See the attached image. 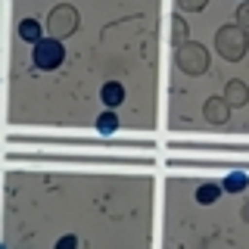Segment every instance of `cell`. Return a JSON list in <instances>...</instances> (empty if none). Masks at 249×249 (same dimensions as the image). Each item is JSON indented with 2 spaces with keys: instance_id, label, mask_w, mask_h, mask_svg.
Returning <instances> with one entry per match:
<instances>
[{
  "instance_id": "6da1fadb",
  "label": "cell",
  "mask_w": 249,
  "mask_h": 249,
  "mask_svg": "<svg viewBox=\"0 0 249 249\" xmlns=\"http://www.w3.org/2000/svg\"><path fill=\"white\" fill-rule=\"evenodd\" d=\"M62 56H66V50H62V44L59 41H53V37H44V41H37L35 44V66L37 69H56Z\"/></svg>"
},
{
  "instance_id": "7a4b0ae2",
  "label": "cell",
  "mask_w": 249,
  "mask_h": 249,
  "mask_svg": "<svg viewBox=\"0 0 249 249\" xmlns=\"http://www.w3.org/2000/svg\"><path fill=\"white\" fill-rule=\"evenodd\" d=\"M218 50L228 59L243 56V28H224L221 35H218Z\"/></svg>"
},
{
  "instance_id": "3957f363",
  "label": "cell",
  "mask_w": 249,
  "mask_h": 249,
  "mask_svg": "<svg viewBox=\"0 0 249 249\" xmlns=\"http://www.w3.org/2000/svg\"><path fill=\"white\" fill-rule=\"evenodd\" d=\"M181 66L187 72H202V69H206V50H202V47H184Z\"/></svg>"
},
{
  "instance_id": "277c9868",
  "label": "cell",
  "mask_w": 249,
  "mask_h": 249,
  "mask_svg": "<svg viewBox=\"0 0 249 249\" xmlns=\"http://www.w3.org/2000/svg\"><path fill=\"white\" fill-rule=\"evenodd\" d=\"M75 22H78V16L69 10V6H59L56 13H53V19H50V25L53 31H59V35H66V31H72L75 28Z\"/></svg>"
},
{
  "instance_id": "5b68a950",
  "label": "cell",
  "mask_w": 249,
  "mask_h": 249,
  "mask_svg": "<svg viewBox=\"0 0 249 249\" xmlns=\"http://www.w3.org/2000/svg\"><path fill=\"white\" fill-rule=\"evenodd\" d=\"M124 100V88L119 81H109V84H103V103L106 106H119Z\"/></svg>"
},
{
  "instance_id": "8992f818",
  "label": "cell",
  "mask_w": 249,
  "mask_h": 249,
  "mask_svg": "<svg viewBox=\"0 0 249 249\" xmlns=\"http://www.w3.org/2000/svg\"><path fill=\"white\" fill-rule=\"evenodd\" d=\"M246 184H249V175H243V171H233V175L224 178V193H240V190H246Z\"/></svg>"
},
{
  "instance_id": "52a82bcc",
  "label": "cell",
  "mask_w": 249,
  "mask_h": 249,
  "mask_svg": "<svg viewBox=\"0 0 249 249\" xmlns=\"http://www.w3.org/2000/svg\"><path fill=\"white\" fill-rule=\"evenodd\" d=\"M19 35L25 37V41H31V44L44 41V37H41V25H37L35 19H25V22H22V25H19Z\"/></svg>"
},
{
  "instance_id": "ba28073f",
  "label": "cell",
  "mask_w": 249,
  "mask_h": 249,
  "mask_svg": "<svg viewBox=\"0 0 249 249\" xmlns=\"http://www.w3.org/2000/svg\"><path fill=\"white\" fill-rule=\"evenodd\" d=\"M218 193H221V187H218V184H202L199 190H196V199L202 202V206H209V202L218 199Z\"/></svg>"
},
{
  "instance_id": "9c48e42d",
  "label": "cell",
  "mask_w": 249,
  "mask_h": 249,
  "mask_svg": "<svg viewBox=\"0 0 249 249\" xmlns=\"http://www.w3.org/2000/svg\"><path fill=\"white\" fill-rule=\"evenodd\" d=\"M115 128H119V119H115L112 112H103L97 119V131H100V134H115Z\"/></svg>"
},
{
  "instance_id": "30bf717a",
  "label": "cell",
  "mask_w": 249,
  "mask_h": 249,
  "mask_svg": "<svg viewBox=\"0 0 249 249\" xmlns=\"http://www.w3.org/2000/svg\"><path fill=\"white\" fill-rule=\"evenodd\" d=\"M221 103H224V100H212V103H209L206 112H209L212 122H224V119H228V106H221Z\"/></svg>"
},
{
  "instance_id": "8fae6325",
  "label": "cell",
  "mask_w": 249,
  "mask_h": 249,
  "mask_svg": "<svg viewBox=\"0 0 249 249\" xmlns=\"http://www.w3.org/2000/svg\"><path fill=\"white\" fill-rule=\"evenodd\" d=\"M228 100H231V103H246V88H243V84H240V81H233L231 84V88H228Z\"/></svg>"
},
{
  "instance_id": "7c38bea8",
  "label": "cell",
  "mask_w": 249,
  "mask_h": 249,
  "mask_svg": "<svg viewBox=\"0 0 249 249\" xmlns=\"http://www.w3.org/2000/svg\"><path fill=\"white\" fill-rule=\"evenodd\" d=\"M75 246H78V240H75V237H62L59 243H56V249H75Z\"/></svg>"
},
{
  "instance_id": "4fadbf2b",
  "label": "cell",
  "mask_w": 249,
  "mask_h": 249,
  "mask_svg": "<svg viewBox=\"0 0 249 249\" xmlns=\"http://www.w3.org/2000/svg\"><path fill=\"white\" fill-rule=\"evenodd\" d=\"M202 3H206V0H181V6H187V10H199Z\"/></svg>"
},
{
  "instance_id": "5bb4252c",
  "label": "cell",
  "mask_w": 249,
  "mask_h": 249,
  "mask_svg": "<svg viewBox=\"0 0 249 249\" xmlns=\"http://www.w3.org/2000/svg\"><path fill=\"white\" fill-rule=\"evenodd\" d=\"M175 31H178V41H184L187 28H184V22H181V19H175Z\"/></svg>"
},
{
  "instance_id": "9a60e30c",
  "label": "cell",
  "mask_w": 249,
  "mask_h": 249,
  "mask_svg": "<svg viewBox=\"0 0 249 249\" xmlns=\"http://www.w3.org/2000/svg\"><path fill=\"white\" fill-rule=\"evenodd\" d=\"M240 25H249V6H240Z\"/></svg>"
}]
</instances>
